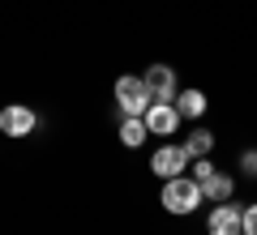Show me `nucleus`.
Returning <instances> with one entry per match:
<instances>
[{
	"mask_svg": "<svg viewBox=\"0 0 257 235\" xmlns=\"http://www.w3.org/2000/svg\"><path fill=\"white\" fill-rule=\"evenodd\" d=\"M176 111H180V120H197L206 111V94L202 90H176Z\"/></svg>",
	"mask_w": 257,
	"mask_h": 235,
	"instance_id": "nucleus-8",
	"label": "nucleus"
},
{
	"mask_svg": "<svg viewBox=\"0 0 257 235\" xmlns=\"http://www.w3.org/2000/svg\"><path fill=\"white\" fill-rule=\"evenodd\" d=\"M142 82H146V90H150L155 103H172L176 99V69H167V64H150V69L142 73Z\"/></svg>",
	"mask_w": 257,
	"mask_h": 235,
	"instance_id": "nucleus-6",
	"label": "nucleus"
},
{
	"mask_svg": "<svg viewBox=\"0 0 257 235\" xmlns=\"http://www.w3.org/2000/svg\"><path fill=\"white\" fill-rule=\"evenodd\" d=\"M39 124V116L26 107V103H9V107L0 111V133L5 137H30Z\"/></svg>",
	"mask_w": 257,
	"mask_h": 235,
	"instance_id": "nucleus-3",
	"label": "nucleus"
},
{
	"mask_svg": "<svg viewBox=\"0 0 257 235\" xmlns=\"http://www.w3.org/2000/svg\"><path fill=\"white\" fill-rule=\"evenodd\" d=\"M231 192H236V184H231V175H219V171H214L210 180L202 184V201H214V205H223V201H231Z\"/></svg>",
	"mask_w": 257,
	"mask_h": 235,
	"instance_id": "nucleus-9",
	"label": "nucleus"
},
{
	"mask_svg": "<svg viewBox=\"0 0 257 235\" xmlns=\"http://www.w3.org/2000/svg\"><path fill=\"white\" fill-rule=\"evenodd\" d=\"M244 235H257V205L244 209Z\"/></svg>",
	"mask_w": 257,
	"mask_h": 235,
	"instance_id": "nucleus-13",
	"label": "nucleus"
},
{
	"mask_svg": "<svg viewBox=\"0 0 257 235\" xmlns=\"http://www.w3.org/2000/svg\"><path fill=\"white\" fill-rule=\"evenodd\" d=\"M240 167H244V171H257V150H248L244 158H240Z\"/></svg>",
	"mask_w": 257,
	"mask_h": 235,
	"instance_id": "nucleus-14",
	"label": "nucleus"
},
{
	"mask_svg": "<svg viewBox=\"0 0 257 235\" xmlns=\"http://www.w3.org/2000/svg\"><path fill=\"white\" fill-rule=\"evenodd\" d=\"M142 120H146L150 137H167V133H176V124H180V111H176V103H150Z\"/></svg>",
	"mask_w": 257,
	"mask_h": 235,
	"instance_id": "nucleus-7",
	"label": "nucleus"
},
{
	"mask_svg": "<svg viewBox=\"0 0 257 235\" xmlns=\"http://www.w3.org/2000/svg\"><path fill=\"white\" fill-rule=\"evenodd\" d=\"M206 231L210 235H244V209H236L231 201L214 205L210 218H206Z\"/></svg>",
	"mask_w": 257,
	"mask_h": 235,
	"instance_id": "nucleus-4",
	"label": "nucleus"
},
{
	"mask_svg": "<svg viewBox=\"0 0 257 235\" xmlns=\"http://www.w3.org/2000/svg\"><path fill=\"white\" fill-rule=\"evenodd\" d=\"M210 145H214V137L206 133V128H193V133L184 137V154H189V158H206Z\"/></svg>",
	"mask_w": 257,
	"mask_h": 235,
	"instance_id": "nucleus-11",
	"label": "nucleus"
},
{
	"mask_svg": "<svg viewBox=\"0 0 257 235\" xmlns=\"http://www.w3.org/2000/svg\"><path fill=\"white\" fill-rule=\"evenodd\" d=\"M202 201V184L193 175H176V180L163 184V209L167 214H193Z\"/></svg>",
	"mask_w": 257,
	"mask_h": 235,
	"instance_id": "nucleus-1",
	"label": "nucleus"
},
{
	"mask_svg": "<svg viewBox=\"0 0 257 235\" xmlns=\"http://www.w3.org/2000/svg\"><path fill=\"white\" fill-rule=\"evenodd\" d=\"M210 175H214V167L206 163V158H197V167H193V180H197V184H206Z\"/></svg>",
	"mask_w": 257,
	"mask_h": 235,
	"instance_id": "nucleus-12",
	"label": "nucleus"
},
{
	"mask_svg": "<svg viewBox=\"0 0 257 235\" xmlns=\"http://www.w3.org/2000/svg\"><path fill=\"white\" fill-rule=\"evenodd\" d=\"M150 171H155L159 180H176L180 171H189V154H184V145H163V150H155Z\"/></svg>",
	"mask_w": 257,
	"mask_h": 235,
	"instance_id": "nucleus-5",
	"label": "nucleus"
},
{
	"mask_svg": "<svg viewBox=\"0 0 257 235\" xmlns=\"http://www.w3.org/2000/svg\"><path fill=\"white\" fill-rule=\"evenodd\" d=\"M116 103H120L124 116H146V107L155 99H150V90H146L142 77H120V82H116Z\"/></svg>",
	"mask_w": 257,
	"mask_h": 235,
	"instance_id": "nucleus-2",
	"label": "nucleus"
},
{
	"mask_svg": "<svg viewBox=\"0 0 257 235\" xmlns=\"http://www.w3.org/2000/svg\"><path fill=\"white\" fill-rule=\"evenodd\" d=\"M146 137H150L146 120H142V116H124V124H120V141H124L128 150H138V145H146Z\"/></svg>",
	"mask_w": 257,
	"mask_h": 235,
	"instance_id": "nucleus-10",
	"label": "nucleus"
},
{
	"mask_svg": "<svg viewBox=\"0 0 257 235\" xmlns=\"http://www.w3.org/2000/svg\"><path fill=\"white\" fill-rule=\"evenodd\" d=\"M253 175H257V171H253Z\"/></svg>",
	"mask_w": 257,
	"mask_h": 235,
	"instance_id": "nucleus-15",
	"label": "nucleus"
}]
</instances>
